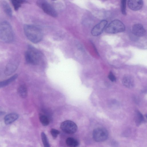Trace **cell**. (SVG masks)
I'll use <instances>...</instances> for the list:
<instances>
[{
    "mask_svg": "<svg viewBox=\"0 0 147 147\" xmlns=\"http://www.w3.org/2000/svg\"><path fill=\"white\" fill-rule=\"evenodd\" d=\"M25 35L31 42L36 43L40 42L42 39L43 34L42 30L36 26L26 24L24 27Z\"/></svg>",
    "mask_w": 147,
    "mask_h": 147,
    "instance_id": "cell-1",
    "label": "cell"
},
{
    "mask_svg": "<svg viewBox=\"0 0 147 147\" xmlns=\"http://www.w3.org/2000/svg\"><path fill=\"white\" fill-rule=\"evenodd\" d=\"M14 38V34L12 27L7 22L4 21L0 24V39L3 42L9 43Z\"/></svg>",
    "mask_w": 147,
    "mask_h": 147,
    "instance_id": "cell-2",
    "label": "cell"
},
{
    "mask_svg": "<svg viewBox=\"0 0 147 147\" xmlns=\"http://www.w3.org/2000/svg\"><path fill=\"white\" fill-rule=\"evenodd\" d=\"M40 57V54L36 49L31 46H28L25 53L26 60L28 63L36 64L39 63Z\"/></svg>",
    "mask_w": 147,
    "mask_h": 147,
    "instance_id": "cell-3",
    "label": "cell"
},
{
    "mask_svg": "<svg viewBox=\"0 0 147 147\" xmlns=\"http://www.w3.org/2000/svg\"><path fill=\"white\" fill-rule=\"evenodd\" d=\"M125 29V26L122 22L119 20H115L106 27L105 32L109 34H115L123 32Z\"/></svg>",
    "mask_w": 147,
    "mask_h": 147,
    "instance_id": "cell-4",
    "label": "cell"
},
{
    "mask_svg": "<svg viewBox=\"0 0 147 147\" xmlns=\"http://www.w3.org/2000/svg\"><path fill=\"white\" fill-rule=\"evenodd\" d=\"M109 133L105 129L99 127L94 129L92 133L93 138L94 141L98 142H102L108 138Z\"/></svg>",
    "mask_w": 147,
    "mask_h": 147,
    "instance_id": "cell-5",
    "label": "cell"
},
{
    "mask_svg": "<svg viewBox=\"0 0 147 147\" xmlns=\"http://www.w3.org/2000/svg\"><path fill=\"white\" fill-rule=\"evenodd\" d=\"M37 4L47 14L53 17L57 16V13L55 9L47 1L43 0L38 1Z\"/></svg>",
    "mask_w": 147,
    "mask_h": 147,
    "instance_id": "cell-6",
    "label": "cell"
},
{
    "mask_svg": "<svg viewBox=\"0 0 147 147\" xmlns=\"http://www.w3.org/2000/svg\"><path fill=\"white\" fill-rule=\"evenodd\" d=\"M60 127L63 131L69 134L75 133L78 129L76 124L70 120H66L62 122L61 124Z\"/></svg>",
    "mask_w": 147,
    "mask_h": 147,
    "instance_id": "cell-7",
    "label": "cell"
},
{
    "mask_svg": "<svg viewBox=\"0 0 147 147\" xmlns=\"http://www.w3.org/2000/svg\"><path fill=\"white\" fill-rule=\"evenodd\" d=\"M107 22L103 20L95 25L91 30V34L94 36H97L102 33L107 26Z\"/></svg>",
    "mask_w": 147,
    "mask_h": 147,
    "instance_id": "cell-8",
    "label": "cell"
},
{
    "mask_svg": "<svg viewBox=\"0 0 147 147\" xmlns=\"http://www.w3.org/2000/svg\"><path fill=\"white\" fill-rule=\"evenodd\" d=\"M133 34L137 36H142L144 35L146 31L143 26L140 24H136L133 25L132 28Z\"/></svg>",
    "mask_w": 147,
    "mask_h": 147,
    "instance_id": "cell-9",
    "label": "cell"
},
{
    "mask_svg": "<svg viewBox=\"0 0 147 147\" xmlns=\"http://www.w3.org/2000/svg\"><path fill=\"white\" fill-rule=\"evenodd\" d=\"M143 5V1L141 0H131L128 1L129 7L133 11L140 9Z\"/></svg>",
    "mask_w": 147,
    "mask_h": 147,
    "instance_id": "cell-10",
    "label": "cell"
},
{
    "mask_svg": "<svg viewBox=\"0 0 147 147\" xmlns=\"http://www.w3.org/2000/svg\"><path fill=\"white\" fill-rule=\"evenodd\" d=\"M122 82L124 85L128 88H131L134 86L133 79L129 75H125L123 77Z\"/></svg>",
    "mask_w": 147,
    "mask_h": 147,
    "instance_id": "cell-11",
    "label": "cell"
},
{
    "mask_svg": "<svg viewBox=\"0 0 147 147\" xmlns=\"http://www.w3.org/2000/svg\"><path fill=\"white\" fill-rule=\"evenodd\" d=\"M18 115L16 113H11L7 114L4 117V122L7 125L10 124L18 119Z\"/></svg>",
    "mask_w": 147,
    "mask_h": 147,
    "instance_id": "cell-12",
    "label": "cell"
},
{
    "mask_svg": "<svg viewBox=\"0 0 147 147\" xmlns=\"http://www.w3.org/2000/svg\"><path fill=\"white\" fill-rule=\"evenodd\" d=\"M17 65L13 63H11L6 66L4 71V73L7 76H9L13 73L16 70Z\"/></svg>",
    "mask_w": 147,
    "mask_h": 147,
    "instance_id": "cell-13",
    "label": "cell"
},
{
    "mask_svg": "<svg viewBox=\"0 0 147 147\" xmlns=\"http://www.w3.org/2000/svg\"><path fill=\"white\" fill-rule=\"evenodd\" d=\"M145 120L144 117L140 111H135V121L137 126H139L141 124L145 121Z\"/></svg>",
    "mask_w": 147,
    "mask_h": 147,
    "instance_id": "cell-14",
    "label": "cell"
},
{
    "mask_svg": "<svg viewBox=\"0 0 147 147\" xmlns=\"http://www.w3.org/2000/svg\"><path fill=\"white\" fill-rule=\"evenodd\" d=\"M18 92L19 95L22 98H25L27 95V89L25 84L20 85L18 89Z\"/></svg>",
    "mask_w": 147,
    "mask_h": 147,
    "instance_id": "cell-15",
    "label": "cell"
},
{
    "mask_svg": "<svg viewBox=\"0 0 147 147\" xmlns=\"http://www.w3.org/2000/svg\"><path fill=\"white\" fill-rule=\"evenodd\" d=\"M66 143L69 147H77L79 144V142L72 137L68 138L66 140Z\"/></svg>",
    "mask_w": 147,
    "mask_h": 147,
    "instance_id": "cell-16",
    "label": "cell"
},
{
    "mask_svg": "<svg viewBox=\"0 0 147 147\" xmlns=\"http://www.w3.org/2000/svg\"><path fill=\"white\" fill-rule=\"evenodd\" d=\"M17 74H15L8 79L0 81V88H1L7 85L13 81H15L18 78Z\"/></svg>",
    "mask_w": 147,
    "mask_h": 147,
    "instance_id": "cell-17",
    "label": "cell"
},
{
    "mask_svg": "<svg viewBox=\"0 0 147 147\" xmlns=\"http://www.w3.org/2000/svg\"><path fill=\"white\" fill-rule=\"evenodd\" d=\"M3 7L6 13L9 17L12 16V11L9 4L6 2L4 1L3 2Z\"/></svg>",
    "mask_w": 147,
    "mask_h": 147,
    "instance_id": "cell-18",
    "label": "cell"
},
{
    "mask_svg": "<svg viewBox=\"0 0 147 147\" xmlns=\"http://www.w3.org/2000/svg\"><path fill=\"white\" fill-rule=\"evenodd\" d=\"M39 118L40 122L43 126H47L49 124V119L47 115L40 114L39 115Z\"/></svg>",
    "mask_w": 147,
    "mask_h": 147,
    "instance_id": "cell-19",
    "label": "cell"
},
{
    "mask_svg": "<svg viewBox=\"0 0 147 147\" xmlns=\"http://www.w3.org/2000/svg\"><path fill=\"white\" fill-rule=\"evenodd\" d=\"M41 138L44 147H50L47 137L44 132L41 133Z\"/></svg>",
    "mask_w": 147,
    "mask_h": 147,
    "instance_id": "cell-20",
    "label": "cell"
},
{
    "mask_svg": "<svg viewBox=\"0 0 147 147\" xmlns=\"http://www.w3.org/2000/svg\"><path fill=\"white\" fill-rule=\"evenodd\" d=\"M25 1L23 0H13L11 1V3L15 9L17 10L20 7L21 4Z\"/></svg>",
    "mask_w": 147,
    "mask_h": 147,
    "instance_id": "cell-21",
    "label": "cell"
},
{
    "mask_svg": "<svg viewBox=\"0 0 147 147\" xmlns=\"http://www.w3.org/2000/svg\"><path fill=\"white\" fill-rule=\"evenodd\" d=\"M126 0H123L121 1V11L123 15L126 14Z\"/></svg>",
    "mask_w": 147,
    "mask_h": 147,
    "instance_id": "cell-22",
    "label": "cell"
},
{
    "mask_svg": "<svg viewBox=\"0 0 147 147\" xmlns=\"http://www.w3.org/2000/svg\"><path fill=\"white\" fill-rule=\"evenodd\" d=\"M50 133L53 137L55 139L57 137L58 135L59 134L60 131L55 129H52L50 131Z\"/></svg>",
    "mask_w": 147,
    "mask_h": 147,
    "instance_id": "cell-23",
    "label": "cell"
},
{
    "mask_svg": "<svg viewBox=\"0 0 147 147\" xmlns=\"http://www.w3.org/2000/svg\"><path fill=\"white\" fill-rule=\"evenodd\" d=\"M108 78L112 82H113L116 81V78L115 76L112 72L111 71L110 72L109 74Z\"/></svg>",
    "mask_w": 147,
    "mask_h": 147,
    "instance_id": "cell-24",
    "label": "cell"
},
{
    "mask_svg": "<svg viewBox=\"0 0 147 147\" xmlns=\"http://www.w3.org/2000/svg\"><path fill=\"white\" fill-rule=\"evenodd\" d=\"M5 113V111L3 109L0 107V115H4Z\"/></svg>",
    "mask_w": 147,
    "mask_h": 147,
    "instance_id": "cell-25",
    "label": "cell"
}]
</instances>
